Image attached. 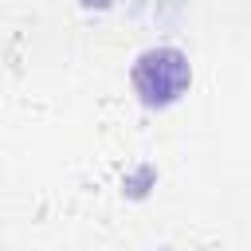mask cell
Masks as SVG:
<instances>
[{
  "label": "cell",
  "mask_w": 251,
  "mask_h": 251,
  "mask_svg": "<svg viewBox=\"0 0 251 251\" xmlns=\"http://www.w3.org/2000/svg\"><path fill=\"white\" fill-rule=\"evenodd\" d=\"M133 86H137V94L149 106H169L188 86V63H184V55L173 51V47L145 51L137 59V67H133Z\"/></svg>",
  "instance_id": "6da1fadb"
},
{
  "label": "cell",
  "mask_w": 251,
  "mask_h": 251,
  "mask_svg": "<svg viewBox=\"0 0 251 251\" xmlns=\"http://www.w3.org/2000/svg\"><path fill=\"white\" fill-rule=\"evenodd\" d=\"M82 4H90V8H102V4H110V0H82Z\"/></svg>",
  "instance_id": "7a4b0ae2"
}]
</instances>
